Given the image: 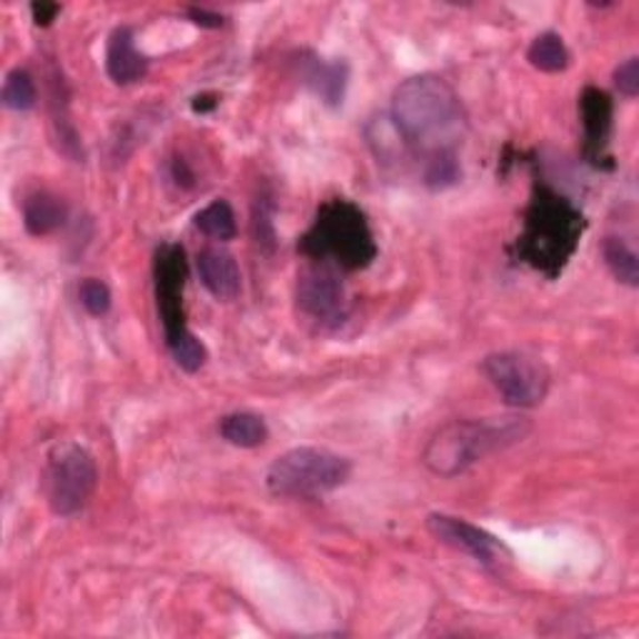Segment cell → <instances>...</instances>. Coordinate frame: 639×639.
Wrapping results in <instances>:
<instances>
[{
	"label": "cell",
	"instance_id": "obj_22",
	"mask_svg": "<svg viewBox=\"0 0 639 639\" xmlns=\"http://www.w3.org/2000/svg\"><path fill=\"white\" fill-rule=\"evenodd\" d=\"M80 302H83V308L90 312L93 318H103L106 312L110 310V302H113V296H110V288L106 286L103 280L98 278H86L80 282Z\"/></svg>",
	"mask_w": 639,
	"mask_h": 639
},
{
	"label": "cell",
	"instance_id": "obj_11",
	"mask_svg": "<svg viewBox=\"0 0 639 639\" xmlns=\"http://www.w3.org/2000/svg\"><path fill=\"white\" fill-rule=\"evenodd\" d=\"M106 70L116 86H133L148 73V58L136 48V36L128 26L116 28L108 38Z\"/></svg>",
	"mask_w": 639,
	"mask_h": 639
},
{
	"label": "cell",
	"instance_id": "obj_10",
	"mask_svg": "<svg viewBox=\"0 0 639 639\" xmlns=\"http://www.w3.org/2000/svg\"><path fill=\"white\" fill-rule=\"evenodd\" d=\"M428 530L432 532L435 540L452 547V550L470 555L472 560L482 565H497L502 562V557L510 555L495 535L468 520H460V517L435 512L428 517Z\"/></svg>",
	"mask_w": 639,
	"mask_h": 639
},
{
	"label": "cell",
	"instance_id": "obj_19",
	"mask_svg": "<svg viewBox=\"0 0 639 639\" xmlns=\"http://www.w3.org/2000/svg\"><path fill=\"white\" fill-rule=\"evenodd\" d=\"M602 256L607 268H610L612 276L622 282L627 288L639 286V260L637 252L627 246L622 238H607L602 242Z\"/></svg>",
	"mask_w": 639,
	"mask_h": 639
},
{
	"label": "cell",
	"instance_id": "obj_27",
	"mask_svg": "<svg viewBox=\"0 0 639 639\" xmlns=\"http://www.w3.org/2000/svg\"><path fill=\"white\" fill-rule=\"evenodd\" d=\"M172 178L178 180V186H192V172L188 170L186 160H182V158H178L176 162H172Z\"/></svg>",
	"mask_w": 639,
	"mask_h": 639
},
{
	"label": "cell",
	"instance_id": "obj_2",
	"mask_svg": "<svg viewBox=\"0 0 639 639\" xmlns=\"http://www.w3.org/2000/svg\"><path fill=\"white\" fill-rule=\"evenodd\" d=\"M530 430L532 425L525 418L452 420L435 430L425 445L422 465L438 478H458L490 455L522 442Z\"/></svg>",
	"mask_w": 639,
	"mask_h": 639
},
{
	"label": "cell",
	"instance_id": "obj_23",
	"mask_svg": "<svg viewBox=\"0 0 639 639\" xmlns=\"http://www.w3.org/2000/svg\"><path fill=\"white\" fill-rule=\"evenodd\" d=\"M170 355H172V360H176V365L180 370H186V372H198L202 365H206L208 360V350H206V345H202L196 335H190V338L186 340H180L178 345H172L170 348Z\"/></svg>",
	"mask_w": 639,
	"mask_h": 639
},
{
	"label": "cell",
	"instance_id": "obj_26",
	"mask_svg": "<svg viewBox=\"0 0 639 639\" xmlns=\"http://www.w3.org/2000/svg\"><path fill=\"white\" fill-rule=\"evenodd\" d=\"M188 16H190L192 23L200 26V28H220L222 26V16L210 13V10H206V8H190Z\"/></svg>",
	"mask_w": 639,
	"mask_h": 639
},
{
	"label": "cell",
	"instance_id": "obj_15",
	"mask_svg": "<svg viewBox=\"0 0 639 639\" xmlns=\"http://www.w3.org/2000/svg\"><path fill=\"white\" fill-rule=\"evenodd\" d=\"M348 76L350 70L342 60H332V63H328V60H316L306 73L312 93L332 108L342 103L345 88H348Z\"/></svg>",
	"mask_w": 639,
	"mask_h": 639
},
{
	"label": "cell",
	"instance_id": "obj_25",
	"mask_svg": "<svg viewBox=\"0 0 639 639\" xmlns=\"http://www.w3.org/2000/svg\"><path fill=\"white\" fill-rule=\"evenodd\" d=\"M30 13H33L36 26H50L56 20V16L60 13V6L58 3H46V0H40V3L30 6Z\"/></svg>",
	"mask_w": 639,
	"mask_h": 639
},
{
	"label": "cell",
	"instance_id": "obj_13",
	"mask_svg": "<svg viewBox=\"0 0 639 639\" xmlns=\"http://www.w3.org/2000/svg\"><path fill=\"white\" fill-rule=\"evenodd\" d=\"M582 126L587 136V148L592 153H602V148L607 146V138H610L612 128V100L600 88H587L582 93Z\"/></svg>",
	"mask_w": 639,
	"mask_h": 639
},
{
	"label": "cell",
	"instance_id": "obj_8",
	"mask_svg": "<svg viewBox=\"0 0 639 639\" xmlns=\"http://www.w3.org/2000/svg\"><path fill=\"white\" fill-rule=\"evenodd\" d=\"M188 278V260L186 250L176 242L158 248L156 252V296H158V310L162 318V330H166L168 350L180 340L190 338V330L186 325V312H182V288H186Z\"/></svg>",
	"mask_w": 639,
	"mask_h": 639
},
{
	"label": "cell",
	"instance_id": "obj_20",
	"mask_svg": "<svg viewBox=\"0 0 639 639\" xmlns=\"http://www.w3.org/2000/svg\"><path fill=\"white\" fill-rule=\"evenodd\" d=\"M36 98H38V90L28 70H20V68L10 70L3 80V90H0V100H3V106L8 110H18V113H23V110H30L36 106Z\"/></svg>",
	"mask_w": 639,
	"mask_h": 639
},
{
	"label": "cell",
	"instance_id": "obj_6",
	"mask_svg": "<svg viewBox=\"0 0 639 639\" xmlns=\"http://www.w3.org/2000/svg\"><path fill=\"white\" fill-rule=\"evenodd\" d=\"M98 485L93 455L76 442H60L48 452L46 497L58 517H73L88 505Z\"/></svg>",
	"mask_w": 639,
	"mask_h": 639
},
{
	"label": "cell",
	"instance_id": "obj_16",
	"mask_svg": "<svg viewBox=\"0 0 639 639\" xmlns=\"http://www.w3.org/2000/svg\"><path fill=\"white\" fill-rule=\"evenodd\" d=\"M222 440L236 448H258L268 440V425L256 412H232L220 420Z\"/></svg>",
	"mask_w": 639,
	"mask_h": 639
},
{
	"label": "cell",
	"instance_id": "obj_12",
	"mask_svg": "<svg viewBox=\"0 0 639 639\" xmlns=\"http://www.w3.org/2000/svg\"><path fill=\"white\" fill-rule=\"evenodd\" d=\"M198 276L212 298L222 302L236 300L242 290V278L236 258L220 248L198 252Z\"/></svg>",
	"mask_w": 639,
	"mask_h": 639
},
{
	"label": "cell",
	"instance_id": "obj_24",
	"mask_svg": "<svg viewBox=\"0 0 639 639\" xmlns=\"http://www.w3.org/2000/svg\"><path fill=\"white\" fill-rule=\"evenodd\" d=\"M615 86L627 98H637L639 93V58H627L625 63L615 70Z\"/></svg>",
	"mask_w": 639,
	"mask_h": 639
},
{
	"label": "cell",
	"instance_id": "obj_28",
	"mask_svg": "<svg viewBox=\"0 0 639 639\" xmlns=\"http://www.w3.org/2000/svg\"><path fill=\"white\" fill-rule=\"evenodd\" d=\"M218 106V100H212L208 96H202V98H196V103H192V108L200 110V113H206V110H212Z\"/></svg>",
	"mask_w": 639,
	"mask_h": 639
},
{
	"label": "cell",
	"instance_id": "obj_14",
	"mask_svg": "<svg viewBox=\"0 0 639 639\" xmlns=\"http://www.w3.org/2000/svg\"><path fill=\"white\" fill-rule=\"evenodd\" d=\"M68 220V206L63 198L53 196V192H33L26 202H23V226L30 232V236L43 238L56 232L58 228H63Z\"/></svg>",
	"mask_w": 639,
	"mask_h": 639
},
{
	"label": "cell",
	"instance_id": "obj_3",
	"mask_svg": "<svg viewBox=\"0 0 639 639\" xmlns=\"http://www.w3.org/2000/svg\"><path fill=\"white\" fill-rule=\"evenodd\" d=\"M582 236V216L570 202L547 188H537V196L527 208L525 232L517 240L520 256L535 270L555 278L572 258L577 240Z\"/></svg>",
	"mask_w": 639,
	"mask_h": 639
},
{
	"label": "cell",
	"instance_id": "obj_9",
	"mask_svg": "<svg viewBox=\"0 0 639 639\" xmlns=\"http://www.w3.org/2000/svg\"><path fill=\"white\" fill-rule=\"evenodd\" d=\"M298 308L322 325H340L348 316V296L338 272L328 262L316 260V266L300 272Z\"/></svg>",
	"mask_w": 639,
	"mask_h": 639
},
{
	"label": "cell",
	"instance_id": "obj_5",
	"mask_svg": "<svg viewBox=\"0 0 639 639\" xmlns=\"http://www.w3.org/2000/svg\"><path fill=\"white\" fill-rule=\"evenodd\" d=\"M352 465L325 448H292L272 460L266 472L268 490L288 500H312L348 482Z\"/></svg>",
	"mask_w": 639,
	"mask_h": 639
},
{
	"label": "cell",
	"instance_id": "obj_18",
	"mask_svg": "<svg viewBox=\"0 0 639 639\" xmlns=\"http://www.w3.org/2000/svg\"><path fill=\"white\" fill-rule=\"evenodd\" d=\"M196 228L212 240L228 242L236 238L238 232V220H236V210L228 200H212L210 206L202 208L196 216Z\"/></svg>",
	"mask_w": 639,
	"mask_h": 639
},
{
	"label": "cell",
	"instance_id": "obj_4",
	"mask_svg": "<svg viewBox=\"0 0 639 639\" xmlns=\"http://www.w3.org/2000/svg\"><path fill=\"white\" fill-rule=\"evenodd\" d=\"M300 250L312 260L342 270H362L378 258L368 218L350 200L325 202L312 228L302 236Z\"/></svg>",
	"mask_w": 639,
	"mask_h": 639
},
{
	"label": "cell",
	"instance_id": "obj_1",
	"mask_svg": "<svg viewBox=\"0 0 639 639\" xmlns=\"http://www.w3.org/2000/svg\"><path fill=\"white\" fill-rule=\"evenodd\" d=\"M392 126L415 153L430 160L455 156L468 136V113L448 80L422 73L395 88Z\"/></svg>",
	"mask_w": 639,
	"mask_h": 639
},
{
	"label": "cell",
	"instance_id": "obj_21",
	"mask_svg": "<svg viewBox=\"0 0 639 639\" xmlns=\"http://www.w3.org/2000/svg\"><path fill=\"white\" fill-rule=\"evenodd\" d=\"M425 186L432 190H445L460 180V166L458 156H438L425 160Z\"/></svg>",
	"mask_w": 639,
	"mask_h": 639
},
{
	"label": "cell",
	"instance_id": "obj_7",
	"mask_svg": "<svg viewBox=\"0 0 639 639\" xmlns=\"http://www.w3.org/2000/svg\"><path fill=\"white\" fill-rule=\"evenodd\" d=\"M482 375L512 408H537L550 392L552 375L547 365L520 350L492 352L482 360Z\"/></svg>",
	"mask_w": 639,
	"mask_h": 639
},
{
	"label": "cell",
	"instance_id": "obj_17",
	"mask_svg": "<svg viewBox=\"0 0 639 639\" xmlns=\"http://www.w3.org/2000/svg\"><path fill=\"white\" fill-rule=\"evenodd\" d=\"M527 60L530 66L542 70V73H562L570 66V50H567L565 40L547 30V33L537 36L530 48H527Z\"/></svg>",
	"mask_w": 639,
	"mask_h": 639
}]
</instances>
